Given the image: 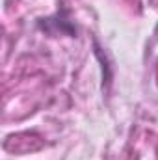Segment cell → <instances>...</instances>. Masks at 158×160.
I'll return each mask as SVG.
<instances>
[{"label":"cell","instance_id":"6da1fadb","mask_svg":"<svg viewBox=\"0 0 158 160\" xmlns=\"http://www.w3.org/2000/svg\"><path fill=\"white\" fill-rule=\"evenodd\" d=\"M37 26H39L43 32L50 34V36H69V38H77V26L71 19H65L63 13H56L52 17H47V19H39L37 21Z\"/></svg>","mask_w":158,"mask_h":160}]
</instances>
